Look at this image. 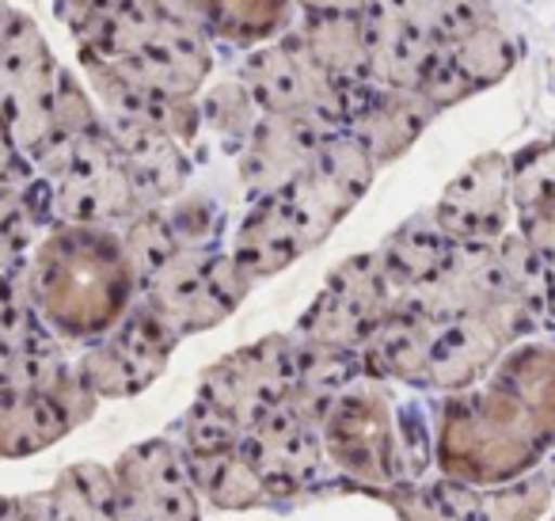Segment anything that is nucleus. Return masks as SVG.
<instances>
[{
  "mask_svg": "<svg viewBox=\"0 0 555 521\" xmlns=\"http://www.w3.org/2000/svg\"><path fill=\"white\" fill-rule=\"evenodd\" d=\"M31 301L62 335L92 339L111 331L138 290L126 244L107 225H57L27 270Z\"/></svg>",
  "mask_w": 555,
  "mask_h": 521,
  "instance_id": "nucleus-1",
  "label": "nucleus"
},
{
  "mask_svg": "<svg viewBox=\"0 0 555 521\" xmlns=\"http://www.w3.org/2000/svg\"><path fill=\"white\" fill-rule=\"evenodd\" d=\"M122 244H126V255H130L133 270H138L141 285L179 252V240H176V232H171L164 209H141L130 221V229L122 232Z\"/></svg>",
  "mask_w": 555,
  "mask_h": 521,
  "instance_id": "nucleus-21",
  "label": "nucleus"
},
{
  "mask_svg": "<svg viewBox=\"0 0 555 521\" xmlns=\"http://www.w3.org/2000/svg\"><path fill=\"white\" fill-rule=\"evenodd\" d=\"M240 80L267 115H286V111H305L317 103H347L350 88L335 85L305 50L297 31L278 47H262L244 58Z\"/></svg>",
  "mask_w": 555,
  "mask_h": 521,
  "instance_id": "nucleus-12",
  "label": "nucleus"
},
{
  "mask_svg": "<svg viewBox=\"0 0 555 521\" xmlns=\"http://www.w3.org/2000/svg\"><path fill=\"white\" fill-rule=\"evenodd\" d=\"M115 475L122 491V521H198L183 453L160 437L133 445Z\"/></svg>",
  "mask_w": 555,
  "mask_h": 521,
  "instance_id": "nucleus-13",
  "label": "nucleus"
},
{
  "mask_svg": "<svg viewBox=\"0 0 555 521\" xmlns=\"http://www.w3.org/2000/svg\"><path fill=\"white\" fill-rule=\"evenodd\" d=\"M350 130L347 103H317L305 111H286V115H262L255 130L247 134L244 153H240V176L244 187L262 199L278 187L294 183L317 153L332 138Z\"/></svg>",
  "mask_w": 555,
  "mask_h": 521,
  "instance_id": "nucleus-5",
  "label": "nucleus"
},
{
  "mask_svg": "<svg viewBox=\"0 0 555 521\" xmlns=\"http://www.w3.org/2000/svg\"><path fill=\"white\" fill-rule=\"evenodd\" d=\"M179 339L183 335L149 301H141L138 308H126L103 343L85 351L77 369L95 396H133L160 377Z\"/></svg>",
  "mask_w": 555,
  "mask_h": 521,
  "instance_id": "nucleus-9",
  "label": "nucleus"
},
{
  "mask_svg": "<svg viewBox=\"0 0 555 521\" xmlns=\"http://www.w3.org/2000/svg\"><path fill=\"white\" fill-rule=\"evenodd\" d=\"M388 316H392V293L380 278L377 255H358L327 278L317 305L297 323V335L362 351Z\"/></svg>",
  "mask_w": 555,
  "mask_h": 521,
  "instance_id": "nucleus-10",
  "label": "nucleus"
},
{
  "mask_svg": "<svg viewBox=\"0 0 555 521\" xmlns=\"http://www.w3.org/2000/svg\"><path fill=\"white\" fill-rule=\"evenodd\" d=\"M373 88L377 85H365L362 103H354V111H350V134L362 141L373 161L385 164L411 145L418 126L426 123V107H418L403 92H373Z\"/></svg>",
  "mask_w": 555,
  "mask_h": 521,
  "instance_id": "nucleus-19",
  "label": "nucleus"
},
{
  "mask_svg": "<svg viewBox=\"0 0 555 521\" xmlns=\"http://www.w3.org/2000/svg\"><path fill=\"white\" fill-rule=\"evenodd\" d=\"M65 69L47 58L31 73L20 77V85L4 100V138L24 156L39 161L50 145H57V100H62Z\"/></svg>",
  "mask_w": 555,
  "mask_h": 521,
  "instance_id": "nucleus-15",
  "label": "nucleus"
},
{
  "mask_svg": "<svg viewBox=\"0 0 555 521\" xmlns=\"http://www.w3.org/2000/svg\"><path fill=\"white\" fill-rule=\"evenodd\" d=\"M297 255H305V244H301V232H297L286 199H282V191L262 194L251 214H247V221L240 225L232 259L244 267V275L251 278V282H259V278L286 270Z\"/></svg>",
  "mask_w": 555,
  "mask_h": 521,
  "instance_id": "nucleus-16",
  "label": "nucleus"
},
{
  "mask_svg": "<svg viewBox=\"0 0 555 521\" xmlns=\"http://www.w3.org/2000/svg\"><path fill=\"white\" fill-rule=\"evenodd\" d=\"M373 168H377V161L365 153L362 141H358L354 134H339V138H332L320 149L317 161H312L294 183L278 187L282 199H286L289 214H294L305 252L317 247L320 240L350 214V206H354L365 194V187H370Z\"/></svg>",
  "mask_w": 555,
  "mask_h": 521,
  "instance_id": "nucleus-7",
  "label": "nucleus"
},
{
  "mask_svg": "<svg viewBox=\"0 0 555 521\" xmlns=\"http://www.w3.org/2000/svg\"><path fill=\"white\" fill-rule=\"evenodd\" d=\"M297 389V339L270 335L232 358L217 361L202 381V404L221 411L244 430H251L262 415L286 404Z\"/></svg>",
  "mask_w": 555,
  "mask_h": 521,
  "instance_id": "nucleus-6",
  "label": "nucleus"
},
{
  "mask_svg": "<svg viewBox=\"0 0 555 521\" xmlns=\"http://www.w3.org/2000/svg\"><path fill=\"white\" fill-rule=\"evenodd\" d=\"M240 449L262 475L270 498L305 495L309 483L320 480L324 465V419L289 396L270 415H262L251 430L240 434Z\"/></svg>",
  "mask_w": 555,
  "mask_h": 521,
  "instance_id": "nucleus-8",
  "label": "nucleus"
},
{
  "mask_svg": "<svg viewBox=\"0 0 555 521\" xmlns=\"http://www.w3.org/2000/svg\"><path fill=\"white\" fill-rule=\"evenodd\" d=\"M171 232H176L179 247H214L217 232H221V214L214 202L206 199H183L171 209H164Z\"/></svg>",
  "mask_w": 555,
  "mask_h": 521,
  "instance_id": "nucleus-23",
  "label": "nucleus"
},
{
  "mask_svg": "<svg viewBox=\"0 0 555 521\" xmlns=\"http://www.w3.org/2000/svg\"><path fill=\"white\" fill-rule=\"evenodd\" d=\"M247 290L251 278L232 255L214 247H179L145 282V301L179 335H191L232 316Z\"/></svg>",
  "mask_w": 555,
  "mask_h": 521,
  "instance_id": "nucleus-4",
  "label": "nucleus"
},
{
  "mask_svg": "<svg viewBox=\"0 0 555 521\" xmlns=\"http://www.w3.org/2000/svg\"><path fill=\"white\" fill-rule=\"evenodd\" d=\"M255 111H259V103L251 100V92H247L240 77L209 88V96L202 100V118H206L221 138L247 141V134L255 130Z\"/></svg>",
  "mask_w": 555,
  "mask_h": 521,
  "instance_id": "nucleus-22",
  "label": "nucleus"
},
{
  "mask_svg": "<svg viewBox=\"0 0 555 521\" xmlns=\"http://www.w3.org/2000/svg\"><path fill=\"white\" fill-rule=\"evenodd\" d=\"M39 521H122L118 475L100 465H77L47 491L27 498Z\"/></svg>",
  "mask_w": 555,
  "mask_h": 521,
  "instance_id": "nucleus-17",
  "label": "nucleus"
},
{
  "mask_svg": "<svg viewBox=\"0 0 555 521\" xmlns=\"http://www.w3.org/2000/svg\"><path fill=\"white\" fill-rule=\"evenodd\" d=\"M35 168L50 183L54 217L65 225H107L141 206L115 138L100 123L80 138L47 149Z\"/></svg>",
  "mask_w": 555,
  "mask_h": 521,
  "instance_id": "nucleus-2",
  "label": "nucleus"
},
{
  "mask_svg": "<svg viewBox=\"0 0 555 521\" xmlns=\"http://www.w3.org/2000/svg\"><path fill=\"white\" fill-rule=\"evenodd\" d=\"M301 12H320V16H365L373 0H297Z\"/></svg>",
  "mask_w": 555,
  "mask_h": 521,
  "instance_id": "nucleus-24",
  "label": "nucleus"
},
{
  "mask_svg": "<svg viewBox=\"0 0 555 521\" xmlns=\"http://www.w3.org/2000/svg\"><path fill=\"white\" fill-rule=\"evenodd\" d=\"M0 521H39L27 498H0Z\"/></svg>",
  "mask_w": 555,
  "mask_h": 521,
  "instance_id": "nucleus-25",
  "label": "nucleus"
},
{
  "mask_svg": "<svg viewBox=\"0 0 555 521\" xmlns=\"http://www.w3.org/2000/svg\"><path fill=\"white\" fill-rule=\"evenodd\" d=\"M4 12H9V0H0V16H4Z\"/></svg>",
  "mask_w": 555,
  "mask_h": 521,
  "instance_id": "nucleus-26",
  "label": "nucleus"
},
{
  "mask_svg": "<svg viewBox=\"0 0 555 521\" xmlns=\"http://www.w3.org/2000/svg\"><path fill=\"white\" fill-rule=\"evenodd\" d=\"M324 453L339 475H350V487L396 483L403 472V442L396 434L392 404L373 381H350L332 399L324 415Z\"/></svg>",
  "mask_w": 555,
  "mask_h": 521,
  "instance_id": "nucleus-3",
  "label": "nucleus"
},
{
  "mask_svg": "<svg viewBox=\"0 0 555 521\" xmlns=\"http://www.w3.org/2000/svg\"><path fill=\"white\" fill-rule=\"evenodd\" d=\"M73 427V411L50 392H0V457L39 453Z\"/></svg>",
  "mask_w": 555,
  "mask_h": 521,
  "instance_id": "nucleus-18",
  "label": "nucleus"
},
{
  "mask_svg": "<svg viewBox=\"0 0 555 521\" xmlns=\"http://www.w3.org/2000/svg\"><path fill=\"white\" fill-rule=\"evenodd\" d=\"M209 42L206 31L191 20L176 16L168 9L160 31L145 42L133 58L111 65V69H92L111 77L115 85L130 88L141 96H164V100H191L209 77Z\"/></svg>",
  "mask_w": 555,
  "mask_h": 521,
  "instance_id": "nucleus-11",
  "label": "nucleus"
},
{
  "mask_svg": "<svg viewBox=\"0 0 555 521\" xmlns=\"http://www.w3.org/2000/svg\"><path fill=\"white\" fill-rule=\"evenodd\" d=\"M186 472H191L194 487L209 498V503L224 506V510H244V506L270 503V491L255 465L244 457L240 445L229 449H209V453H183Z\"/></svg>",
  "mask_w": 555,
  "mask_h": 521,
  "instance_id": "nucleus-20",
  "label": "nucleus"
},
{
  "mask_svg": "<svg viewBox=\"0 0 555 521\" xmlns=\"http://www.w3.org/2000/svg\"><path fill=\"white\" fill-rule=\"evenodd\" d=\"M111 138L118 145L126 171H130V183L138 191L141 206H153V202H168L179 194L186 179V156L183 141L168 138V134L153 130V126L138 123V118L111 115Z\"/></svg>",
  "mask_w": 555,
  "mask_h": 521,
  "instance_id": "nucleus-14",
  "label": "nucleus"
}]
</instances>
